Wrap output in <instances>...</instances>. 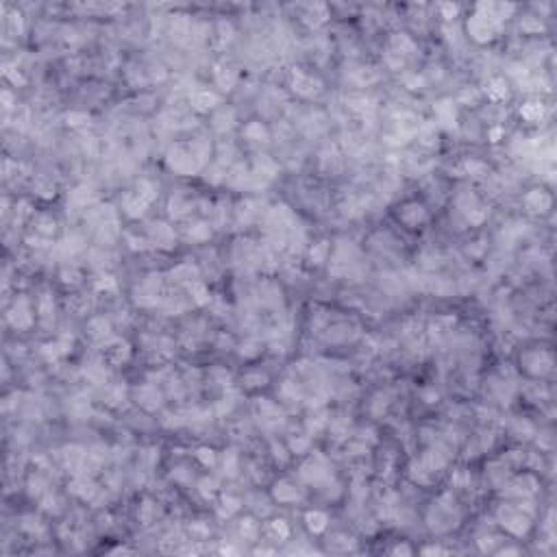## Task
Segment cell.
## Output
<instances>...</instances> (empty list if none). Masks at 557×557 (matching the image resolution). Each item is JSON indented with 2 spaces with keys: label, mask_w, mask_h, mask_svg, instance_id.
<instances>
[{
  "label": "cell",
  "mask_w": 557,
  "mask_h": 557,
  "mask_svg": "<svg viewBox=\"0 0 557 557\" xmlns=\"http://www.w3.org/2000/svg\"><path fill=\"white\" fill-rule=\"evenodd\" d=\"M198 488H200V492H202V496H213V492H215V481L213 479H202L200 483H198Z\"/></svg>",
  "instance_id": "83f0119b"
},
{
  "label": "cell",
  "mask_w": 557,
  "mask_h": 557,
  "mask_svg": "<svg viewBox=\"0 0 557 557\" xmlns=\"http://www.w3.org/2000/svg\"><path fill=\"white\" fill-rule=\"evenodd\" d=\"M107 355H109V359H111L114 364H120L122 359H127V357H129V346L124 344V342H120V340H118V342L111 344V349L107 351Z\"/></svg>",
  "instance_id": "9a60e30c"
},
{
  "label": "cell",
  "mask_w": 557,
  "mask_h": 557,
  "mask_svg": "<svg viewBox=\"0 0 557 557\" xmlns=\"http://www.w3.org/2000/svg\"><path fill=\"white\" fill-rule=\"evenodd\" d=\"M231 124H233V114H231V111H229V114H227V111H222L220 116H215V122H213V127L218 129L220 133H225V131H229V129H231Z\"/></svg>",
  "instance_id": "7402d4cb"
},
{
  "label": "cell",
  "mask_w": 557,
  "mask_h": 557,
  "mask_svg": "<svg viewBox=\"0 0 557 557\" xmlns=\"http://www.w3.org/2000/svg\"><path fill=\"white\" fill-rule=\"evenodd\" d=\"M268 533H270L274 540H285L287 535H290V527H287L285 520H272V522H268Z\"/></svg>",
  "instance_id": "4fadbf2b"
},
{
  "label": "cell",
  "mask_w": 557,
  "mask_h": 557,
  "mask_svg": "<svg viewBox=\"0 0 557 557\" xmlns=\"http://www.w3.org/2000/svg\"><path fill=\"white\" fill-rule=\"evenodd\" d=\"M137 398H140V403L146 409H155V407H159V403H161L159 392L155 388H150V385H144L142 390H137Z\"/></svg>",
  "instance_id": "8992f818"
},
{
  "label": "cell",
  "mask_w": 557,
  "mask_h": 557,
  "mask_svg": "<svg viewBox=\"0 0 557 557\" xmlns=\"http://www.w3.org/2000/svg\"><path fill=\"white\" fill-rule=\"evenodd\" d=\"M442 9L447 11V20L455 18V13H457V7H455V5H442Z\"/></svg>",
  "instance_id": "d590c367"
},
{
  "label": "cell",
  "mask_w": 557,
  "mask_h": 557,
  "mask_svg": "<svg viewBox=\"0 0 557 557\" xmlns=\"http://www.w3.org/2000/svg\"><path fill=\"white\" fill-rule=\"evenodd\" d=\"M196 457H198V462L202 464V466H213L215 464V453L211 449H198Z\"/></svg>",
  "instance_id": "484cf974"
},
{
  "label": "cell",
  "mask_w": 557,
  "mask_h": 557,
  "mask_svg": "<svg viewBox=\"0 0 557 557\" xmlns=\"http://www.w3.org/2000/svg\"><path fill=\"white\" fill-rule=\"evenodd\" d=\"M215 78H218V83L225 89H231L235 85V72L231 68H218L215 70Z\"/></svg>",
  "instance_id": "ac0fdd59"
},
{
  "label": "cell",
  "mask_w": 557,
  "mask_h": 557,
  "mask_svg": "<svg viewBox=\"0 0 557 557\" xmlns=\"http://www.w3.org/2000/svg\"><path fill=\"white\" fill-rule=\"evenodd\" d=\"M525 205L531 209V211L542 213L551 207V196H548L546 192H542V189H531V192L525 196Z\"/></svg>",
  "instance_id": "7a4b0ae2"
},
{
  "label": "cell",
  "mask_w": 557,
  "mask_h": 557,
  "mask_svg": "<svg viewBox=\"0 0 557 557\" xmlns=\"http://www.w3.org/2000/svg\"><path fill=\"white\" fill-rule=\"evenodd\" d=\"M240 531H242V535H244V538H255V535H257V522H255L253 518H246V520H242V525H240Z\"/></svg>",
  "instance_id": "d4e9b609"
},
{
  "label": "cell",
  "mask_w": 557,
  "mask_h": 557,
  "mask_svg": "<svg viewBox=\"0 0 557 557\" xmlns=\"http://www.w3.org/2000/svg\"><path fill=\"white\" fill-rule=\"evenodd\" d=\"M146 205H148V202L144 200V198H140L137 194L124 200V209H127V213L133 215V218H135V215H142V213H144V207H146Z\"/></svg>",
  "instance_id": "5bb4252c"
},
{
  "label": "cell",
  "mask_w": 557,
  "mask_h": 557,
  "mask_svg": "<svg viewBox=\"0 0 557 557\" xmlns=\"http://www.w3.org/2000/svg\"><path fill=\"white\" fill-rule=\"evenodd\" d=\"M492 542H501V540L496 538V535H488V538H481V540H479L481 551H492Z\"/></svg>",
  "instance_id": "4dcf8cb0"
},
{
  "label": "cell",
  "mask_w": 557,
  "mask_h": 557,
  "mask_svg": "<svg viewBox=\"0 0 557 557\" xmlns=\"http://www.w3.org/2000/svg\"><path fill=\"white\" fill-rule=\"evenodd\" d=\"M81 120H87V116H78V114H70L68 116V124H72V127H76V124H81Z\"/></svg>",
  "instance_id": "e575fe53"
},
{
  "label": "cell",
  "mask_w": 557,
  "mask_h": 557,
  "mask_svg": "<svg viewBox=\"0 0 557 557\" xmlns=\"http://www.w3.org/2000/svg\"><path fill=\"white\" fill-rule=\"evenodd\" d=\"M424 218H427V213H424V209L420 205H407L401 213V220L409 227H418Z\"/></svg>",
  "instance_id": "5b68a950"
},
{
  "label": "cell",
  "mask_w": 557,
  "mask_h": 557,
  "mask_svg": "<svg viewBox=\"0 0 557 557\" xmlns=\"http://www.w3.org/2000/svg\"><path fill=\"white\" fill-rule=\"evenodd\" d=\"M520 116L525 118V120H529V122H535V120H540V118L544 116V104H542V102H535V100L527 102V104H522V109H520Z\"/></svg>",
  "instance_id": "7c38bea8"
},
{
  "label": "cell",
  "mask_w": 557,
  "mask_h": 557,
  "mask_svg": "<svg viewBox=\"0 0 557 557\" xmlns=\"http://www.w3.org/2000/svg\"><path fill=\"white\" fill-rule=\"evenodd\" d=\"M96 290L102 292V290H116V281L111 277H100V281H96Z\"/></svg>",
  "instance_id": "f1b7e54d"
},
{
  "label": "cell",
  "mask_w": 557,
  "mask_h": 557,
  "mask_svg": "<svg viewBox=\"0 0 557 557\" xmlns=\"http://www.w3.org/2000/svg\"><path fill=\"white\" fill-rule=\"evenodd\" d=\"M150 514H153V503H150V501H146V503H144V507H142V514H140V518H142L144 522H148V520H150Z\"/></svg>",
  "instance_id": "d6a6232c"
},
{
  "label": "cell",
  "mask_w": 557,
  "mask_h": 557,
  "mask_svg": "<svg viewBox=\"0 0 557 557\" xmlns=\"http://www.w3.org/2000/svg\"><path fill=\"white\" fill-rule=\"evenodd\" d=\"M501 135H503V131H501V129H492V131H490V140H492V142H499V137H501Z\"/></svg>",
  "instance_id": "f35d334b"
},
{
  "label": "cell",
  "mask_w": 557,
  "mask_h": 557,
  "mask_svg": "<svg viewBox=\"0 0 557 557\" xmlns=\"http://www.w3.org/2000/svg\"><path fill=\"white\" fill-rule=\"evenodd\" d=\"M466 170H468L470 174L479 176V174L486 172V166H483V163H479V161H466Z\"/></svg>",
  "instance_id": "f546056e"
},
{
  "label": "cell",
  "mask_w": 557,
  "mask_h": 557,
  "mask_svg": "<svg viewBox=\"0 0 557 557\" xmlns=\"http://www.w3.org/2000/svg\"><path fill=\"white\" fill-rule=\"evenodd\" d=\"M172 277L176 281H181V283H194V281H198V268L192 266V264H181L176 270H172Z\"/></svg>",
  "instance_id": "52a82bcc"
},
{
  "label": "cell",
  "mask_w": 557,
  "mask_h": 557,
  "mask_svg": "<svg viewBox=\"0 0 557 557\" xmlns=\"http://www.w3.org/2000/svg\"><path fill=\"white\" fill-rule=\"evenodd\" d=\"M189 235H194V238H209V229L205 227V225H196L194 227V231H189Z\"/></svg>",
  "instance_id": "1f68e13d"
},
{
  "label": "cell",
  "mask_w": 557,
  "mask_h": 557,
  "mask_svg": "<svg viewBox=\"0 0 557 557\" xmlns=\"http://www.w3.org/2000/svg\"><path fill=\"white\" fill-rule=\"evenodd\" d=\"M305 522H307V527H309L313 533H320V531H324V529H326V522H329V518H326L324 512H307L305 514Z\"/></svg>",
  "instance_id": "9c48e42d"
},
{
  "label": "cell",
  "mask_w": 557,
  "mask_h": 557,
  "mask_svg": "<svg viewBox=\"0 0 557 557\" xmlns=\"http://www.w3.org/2000/svg\"><path fill=\"white\" fill-rule=\"evenodd\" d=\"M392 553H394V555H401V553H403V555H409L411 551H409V546H407V544H403V546L398 544V546H396V548H394V551H392Z\"/></svg>",
  "instance_id": "74e56055"
},
{
  "label": "cell",
  "mask_w": 557,
  "mask_h": 557,
  "mask_svg": "<svg viewBox=\"0 0 557 557\" xmlns=\"http://www.w3.org/2000/svg\"><path fill=\"white\" fill-rule=\"evenodd\" d=\"M435 114L440 116V120L447 122V124H451V120H455V109H453V104H451L449 100H444V102L437 104V107H435Z\"/></svg>",
  "instance_id": "d6986e66"
},
{
  "label": "cell",
  "mask_w": 557,
  "mask_h": 557,
  "mask_svg": "<svg viewBox=\"0 0 557 557\" xmlns=\"http://www.w3.org/2000/svg\"><path fill=\"white\" fill-rule=\"evenodd\" d=\"M72 492L76 496H81V499H91V496L96 494V486L85 479V477H78V479L72 483Z\"/></svg>",
  "instance_id": "8fae6325"
},
{
  "label": "cell",
  "mask_w": 557,
  "mask_h": 557,
  "mask_svg": "<svg viewBox=\"0 0 557 557\" xmlns=\"http://www.w3.org/2000/svg\"><path fill=\"white\" fill-rule=\"evenodd\" d=\"M294 89L303 96H313L320 91V83L313 81L311 76L303 74V72H294Z\"/></svg>",
  "instance_id": "3957f363"
},
{
  "label": "cell",
  "mask_w": 557,
  "mask_h": 557,
  "mask_svg": "<svg viewBox=\"0 0 557 557\" xmlns=\"http://www.w3.org/2000/svg\"><path fill=\"white\" fill-rule=\"evenodd\" d=\"M9 320L13 326H29L31 324V311L29 307H26V300H20V303H16V307L11 309L9 313Z\"/></svg>",
  "instance_id": "277c9868"
},
{
  "label": "cell",
  "mask_w": 557,
  "mask_h": 557,
  "mask_svg": "<svg viewBox=\"0 0 557 557\" xmlns=\"http://www.w3.org/2000/svg\"><path fill=\"white\" fill-rule=\"evenodd\" d=\"M189 287V294H192L194 296V300L198 305H205L207 300H209V296H207V290H205V285L202 283H198V281H194V283H189L187 285Z\"/></svg>",
  "instance_id": "ffe728a7"
},
{
  "label": "cell",
  "mask_w": 557,
  "mask_h": 557,
  "mask_svg": "<svg viewBox=\"0 0 557 557\" xmlns=\"http://www.w3.org/2000/svg\"><path fill=\"white\" fill-rule=\"evenodd\" d=\"M326 251H329V246H326V242H320L318 246H313V248H311V253H309V255H311V261H313V264H320V261L324 259Z\"/></svg>",
  "instance_id": "4316f807"
},
{
  "label": "cell",
  "mask_w": 557,
  "mask_h": 557,
  "mask_svg": "<svg viewBox=\"0 0 557 557\" xmlns=\"http://www.w3.org/2000/svg\"><path fill=\"white\" fill-rule=\"evenodd\" d=\"M244 133H246V137H248L251 142H266V140H268L266 129L261 127L259 122H251V124H248V127L244 129Z\"/></svg>",
  "instance_id": "e0dca14e"
},
{
  "label": "cell",
  "mask_w": 557,
  "mask_h": 557,
  "mask_svg": "<svg viewBox=\"0 0 557 557\" xmlns=\"http://www.w3.org/2000/svg\"><path fill=\"white\" fill-rule=\"evenodd\" d=\"M499 516H501L503 527H505L509 533H514V535H522V533H527V529H529V516L522 514V509H520V507L507 505V507H503V509H501Z\"/></svg>",
  "instance_id": "6da1fadb"
},
{
  "label": "cell",
  "mask_w": 557,
  "mask_h": 557,
  "mask_svg": "<svg viewBox=\"0 0 557 557\" xmlns=\"http://www.w3.org/2000/svg\"><path fill=\"white\" fill-rule=\"evenodd\" d=\"M274 496H277V499H279L281 503H294V501L298 499V492H296V488H294L292 483L281 481V483H277V490H274Z\"/></svg>",
  "instance_id": "30bf717a"
},
{
  "label": "cell",
  "mask_w": 557,
  "mask_h": 557,
  "mask_svg": "<svg viewBox=\"0 0 557 557\" xmlns=\"http://www.w3.org/2000/svg\"><path fill=\"white\" fill-rule=\"evenodd\" d=\"M192 102L198 111H209L218 104V96L211 94V91H207V89H202V91H198V94H194Z\"/></svg>",
  "instance_id": "ba28073f"
},
{
  "label": "cell",
  "mask_w": 557,
  "mask_h": 557,
  "mask_svg": "<svg viewBox=\"0 0 557 557\" xmlns=\"http://www.w3.org/2000/svg\"><path fill=\"white\" fill-rule=\"evenodd\" d=\"M488 96L492 98V100H503V98H507V85L503 78H494L492 83H490L488 87Z\"/></svg>",
  "instance_id": "2e32d148"
},
{
  "label": "cell",
  "mask_w": 557,
  "mask_h": 557,
  "mask_svg": "<svg viewBox=\"0 0 557 557\" xmlns=\"http://www.w3.org/2000/svg\"><path fill=\"white\" fill-rule=\"evenodd\" d=\"M35 229H37V233L48 235V233L55 231V220H50V218H46V215H42V218H37Z\"/></svg>",
  "instance_id": "cb8c5ba5"
},
{
  "label": "cell",
  "mask_w": 557,
  "mask_h": 557,
  "mask_svg": "<svg viewBox=\"0 0 557 557\" xmlns=\"http://www.w3.org/2000/svg\"><path fill=\"white\" fill-rule=\"evenodd\" d=\"M89 329H91V336L94 338H107L109 336V324H107V320H102V318L91 320Z\"/></svg>",
  "instance_id": "44dd1931"
},
{
  "label": "cell",
  "mask_w": 557,
  "mask_h": 557,
  "mask_svg": "<svg viewBox=\"0 0 557 557\" xmlns=\"http://www.w3.org/2000/svg\"><path fill=\"white\" fill-rule=\"evenodd\" d=\"M63 281L65 283H78V272L76 270H63Z\"/></svg>",
  "instance_id": "836d02e7"
},
{
  "label": "cell",
  "mask_w": 557,
  "mask_h": 557,
  "mask_svg": "<svg viewBox=\"0 0 557 557\" xmlns=\"http://www.w3.org/2000/svg\"><path fill=\"white\" fill-rule=\"evenodd\" d=\"M422 553L424 555H429V553H444V548H440V546H427Z\"/></svg>",
  "instance_id": "ab89813d"
},
{
  "label": "cell",
  "mask_w": 557,
  "mask_h": 557,
  "mask_svg": "<svg viewBox=\"0 0 557 557\" xmlns=\"http://www.w3.org/2000/svg\"><path fill=\"white\" fill-rule=\"evenodd\" d=\"M305 447H307V440H305V437H303V440H292V449L296 451V453H298L300 449H305Z\"/></svg>",
  "instance_id": "8d00e7d4"
},
{
  "label": "cell",
  "mask_w": 557,
  "mask_h": 557,
  "mask_svg": "<svg viewBox=\"0 0 557 557\" xmlns=\"http://www.w3.org/2000/svg\"><path fill=\"white\" fill-rule=\"evenodd\" d=\"M242 503L238 499H233V496H225L222 499V507H220V516H231L233 512H238Z\"/></svg>",
  "instance_id": "603a6c76"
}]
</instances>
